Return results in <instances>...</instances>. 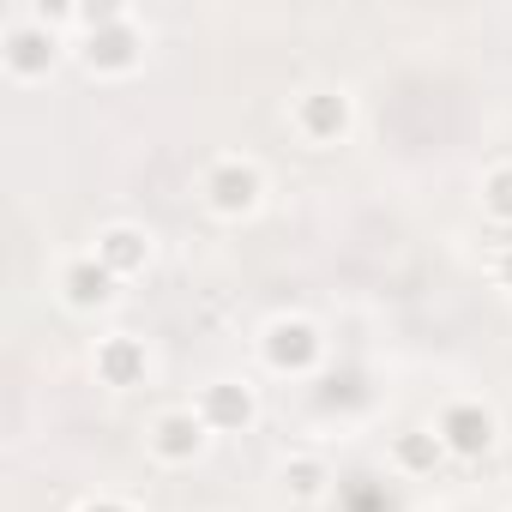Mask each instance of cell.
Instances as JSON below:
<instances>
[{
  "label": "cell",
  "instance_id": "cell-1",
  "mask_svg": "<svg viewBox=\"0 0 512 512\" xmlns=\"http://www.w3.org/2000/svg\"><path fill=\"white\" fill-rule=\"evenodd\" d=\"M55 31L37 19V13H25V19H13L7 25V37H0V61H7V73L13 79H37V73H49L55 67Z\"/></svg>",
  "mask_w": 512,
  "mask_h": 512
},
{
  "label": "cell",
  "instance_id": "cell-2",
  "mask_svg": "<svg viewBox=\"0 0 512 512\" xmlns=\"http://www.w3.org/2000/svg\"><path fill=\"white\" fill-rule=\"evenodd\" d=\"M290 121H296V133L308 139V145H338L344 133H350V97L344 91H302L296 97V109H290Z\"/></svg>",
  "mask_w": 512,
  "mask_h": 512
},
{
  "label": "cell",
  "instance_id": "cell-3",
  "mask_svg": "<svg viewBox=\"0 0 512 512\" xmlns=\"http://www.w3.org/2000/svg\"><path fill=\"white\" fill-rule=\"evenodd\" d=\"M260 193H266L260 169L241 163V157H223V163L205 175V199H211L217 217H241V211H253V205H260Z\"/></svg>",
  "mask_w": 512,
  "mask_h": 512
},
{
  "label": "cell",
  "instance_id": "cell-4",
  "mask_svg": "<svg viewBox=\"0 0 512 512\" xmlns=\"http://www.w3.org/2000/svg\"><path fill=\"white\" fill-rule=\"evenodd\" d=\"M440 446L446 452H458V458H482L488 446H494V416L482 410V404H446V416H440Z\"/></svg>",
  "mask_w": 512,
  "mask_h": 512
},
{
  "label": "cell",
  "instance_id": "cell-5",
  "mask_svg": "<svg viewBox=\"0 0 512 512\" xmlns=\"http://www.w3.org/2000/svg\"><path fill=\"white\" fill-rule=\"evenodd\" d=\"M205 416L199 410H163L157 422H151V452L163 458V464H187V458H199L205 452Z\"/></svg>",
  "mask_w": 512,
  "mask_h": 512
},
{
  "label": "cell",
  "instance_id": "cell-6",
  "mask_svg": "<svg viewBox=\"0 0 512 512\" xmlns=\"http://www.w3.org/2000/svg\"><path fill=\"white\" fill-rule=\"evenodd\" d=\"M115 272L97 260V253H85V260H73L67 272H61V290H67V308H79V314H91V308H109L115 302Z\"/></svg>",
  "mask_w": 512,
  "mask_h": 512
},
{
  "label": "cell",
  "instance_id": "cell-7",
  "mask_svg": "<svg viewBox=\"0 0 512 512\" xmlns=\"http://www.w3.org/2000/svg\"><path fill=\"white\" fill-rule=\"evenodd\" d=\"M97 260L115 272V278H133V272H145L151 266V235L145 229H127V223H115V229H103L97 235Z\"/></svg>",
  "mask_w": 512,
  "mask_h": 512
},
{
  "label": "cell",
  "instance_id": "cell-8",
  "mask_svg": "<svg viewBox=\"0 0 512 512\" xmlns=\"http://www.w3.org/2000/svg\"><path fill=\"white\" fill-rule=\"evenodd\" d=\"M266 356H272V368H308L320 356V332L308 320H278L266 332Z\"/></svg>",
  "mask_w": 512,
  "mask_h": 512
},
{
  "label": "cell",
  "instance_id": "cell-9",
  "mask_svg": "<svg viewBox=\"0 0 512 512\" xmlns=\"http://www.w3.org/2000/svg\"><path fill=\"white\" fill-rule=\"evenodd\" d=\"M199 416H205L211 434H217V428H247V422H253V392L235 386V380H217V386H205Z\"/></svg>",
  "mask_w": 512,
  "mask_h": 512
},
{
  "label": "cell",
  "instance_id": "cell-10",
  "mask_svg": "<svg viewBox=\"0 0 512 512\" xmlns=\"http://www.w3.org/2000/svg\"><path fill=\"white\" fill-rule=\"evenodd\" d=\"M85 61H91V73H127V67L139 61V43L127 37V19H115V25H109L103 37H91Z\"/></svg>",
  "mask_w": 512,
  "mask_h": 512
},
{
  "label": "cell",
  "instance_id": "cell-11",
  "mask_svg": "<svg viewBox=\"0 0 512 512\" xmlns=\"http://www.w3.org/2000/svg\"><path fill=\"white\" fill-rule=\"evenodd\" d=\"M97 368H103L115 386H133V380L145 374V350H139L133 338H109V344L97 350Z\"/></svg>",
  "mask_w": 512,
  "mask_h": 512
},
{
  "label": "cell",
  "instance_id": "cell-12",
  "mask_svg": "<svg viewBox=\"0 0 512 512\" xmlns=\"http://www.w3.org/2000/svg\"><path fill=\"white\" fill-rule=\"evenodd\" d=\"M392 452H398V464H404V470H434V464L446 458L440 434H428V428H404V434L392 440Z\"/></svg>",
  "mask_w": 512,
  "mask_h": 512
},
{
  "label": "cell",
  "instance_id": "cell-13",
  "mask_svg": "<svg viewBox=\"0 0 512 512\" xmlns=\"http://www.w3.org/2000/svg\"><path fill=\"white\" fill-rule=\"evenodd\" d=\"M482 205H488V217L512 223V169H494V175H488V187H482Z\"/></svg>",
  "mask_w": 512,
  "mask_h": 512
},
{
  "label": "cell",
  "instance_id": "cell-14",
  "mask_svg": "<svg viewBox=\"0 0 512 512\" xmlns=\"http://www.w3.org/2000/svg\"><path fill=\"white\" fill-rule=\"evenodd\" d=\"M284 482H290V494H296V500H314V494H320V482H326V470H320V464H290V470H284Z\"/></svg>",
  "mask_w": 512,
  "mask_h": 512
},
{
  "label": "cell",
  "instance_id": "cell-15",
  "mask_svg": "<svg viewBox=\"0 0 512 512\" xmlns=\"http://www.w3.org/2000/svg\"><path fill=\"white\" fill-rule=\"evenodd\" d=\"M500 284H506V290H512V241H506V247H500Z\"/></svg>",
  "mask_w": 512,
  "mask_h": 512
},
{
  "label": "cell",
  "instance_id": "cell-16",
  "mask_svg": "<svg viewBox=\"0 0 512 512\" xmlns=\"http://www.w3.org/2000/svg\"><path fill=\"white\" fill-rule=\"evenodd\" d=\"M85 512H127L121 500H97V506H85Z\"/></svg>",
  "mask_w": 512,
  "mask_h": 512
}]
</instances>
